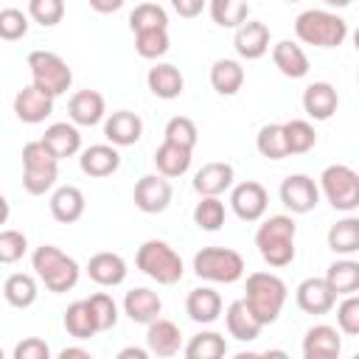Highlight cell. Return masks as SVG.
I'll return each mask as SVG.
<instances>
[{"instance_id": "11", "label": "cell", "mask_w": 359, "mask_h": 359, "mask_svg": "<svg viewBox=\"0 0 359 359\" xmlns=\"http://www.w3.org/2000/svg\"><path fill=\"white\" fill-rule=\"evenodd\" d=\"M171 202V182L160 174H146L137 180L135 185V205L143 210V213H160L165 210Z\"/></svg>"}, {"instance_id": "5", "label": "cell", "mask_w": 359, "mask_h": 359, "mask_svg": "<svg viewBox=\"0 0 359 359\" xmlns=\"http://www.w3.org/2000/svg\"><path fill=\"white\" fill-rule=\"evenodd\" d=\"M244 300L264 325L275 323L283 303H286V283L272 272H252L247 278V297Z\"/></svg>"}, {"instance_id": "49", "label": "cell", "mask_w": 359, "mask_h": 359, "mask_svg": "<svg viewBox=\"0 0 359 359\" xmlns=\"http://www.w3.org/2000/svg\"><path fill=\"white\" fill-rule=\"evenodd\" d=\"M25 247H28V241H25L22 233H17V230H3L0 233V261L3 264L20 261L22 252H25Z\"/></svg>"}, {"instance_id": "20", "label": "cell", "mask_w": 359, "mask_h": 359, "mask_svg": "<svg viewBox=\"0 0 359 359\" xmlns=\"http://www.w3.org/2000/svg\"><path fill=\"white\" fill-rule=\"evenodd\" d=\"M146 345H149V351H151L154 356H174V353L180 351V345H182V334H180L177 323L157 317V320L149 323Z\"/></svg>"}, {"instance_id": "43", "label": "cell", "mask_w": 359, "mask_h": 359, "mask_svg": "<svg viewBox=\"0 0 359 359\" xmlns=\"http://www.w3.org/2000/svg\"><path fill=\"white\" fill-rule=\"evenodd\" d=\"M194 222L202 230H219L224 224V202L219 196H202V202L194 208Z\"/></svg>"}, {"instance_id": "46", "label": "cell", "mask_w": 359, "mask_h": 359, "mask_svg": "<svg viewBox=\"0 0 359 359\" xmlns=\"http://www.w3.org/2000/svg\"><path fill=\"white\" fill-rule=\"evenodd\" d=\"M28 14L34 17V22L50 28V25L62 22V17H65V0H28Z\"/></svg>"}, {"instance_id": "40", "label": "cell", "mask_w": 359, "mask_h": 359, "mask_svg": "<svg viewBox=\"0 0 359 359\" xmlns=\"http://www.w3.org/2000/svg\"><path fill=\"white\" fill-rule=\"evenodd\" d=\"M283 132H286L289 154H306V151H311L314 143H317V132H314V126H311L309 121H300V118L286 121V123H283Z\"/></svg>"}, {"instance_id": "37", "label": "cell", "mask_w": 359, "mask_h": 359, "mask_svg": "<svg viewBox=\"0 0 359 359\" xmlns=\"http://www.w3.org/2000/svg\"><path fill=\"white\" fill-rule=\"evenodd\" d=\"M210 17L222 28H238L250 17L247 0H210Z\"/></svg>"}, {"instance_id": "44", "label": "cell", "mask_w": 359, "mask_h": 359, "mask_svg": "<svg viewBox=\"0 0 359 359\" xmlns=\"http://www.w3.org/2000/svg\"><path fill=\"white\" fill-rule=\"evenodd\" d=\"M196 137H199L196 123H194L191 118H185V115H177V118H171V121L165 123V140H171V143H177V146L194 149V146H196Z\"/></svg>"}, {"instance_id": "57", "label": "cell", "mask_w": 359, "mask_h": 359, "mask_svg": "<svg viewBox=\"0 0 359 359\" xmlns=\"http://www.w3.org/2000/svg\"><path fill=\"white\" fill-rule=\"evenodd\" d=\"M286 3H297V0H286Z\"/></svg>"}, {"instance_id": "34", "label": "cell", "mask_w": 359, "mask_h": 359, "mask_svg": "<svg viewBox=\"0 0 359 359\" xmlns=\"http://www.w3.org/2000/svg\"><path fill=\"white\" fill-rule=\"evenodd\" d=\"M325 280L337 294H356L359 292V261H351V258L334 261L325 272Z\"/></svg>"}, {"instance_id": "19", "label": "cell", "mask_w": 359, "mask_h": 359, "mask_svg": "<svg viewBox=\"0 0 359 359\" xmlns=\"http://www.w3.org/2000/svg\"><path fill=\"white\" fill-rule=\"evenodd\" d=\"M337 104H339V95L328 81H314L303 93V109L314 121H328L337 112Z\"/></svg>"}, {"instance_id": "35", "label": "cell", "mask_w": 359, "mask_h": 359, "mask_svg": "<svg viewBox=\"0 0 359 359\" xmlns=\"http://www.w3.org/2000/svg\"><path fill=\"white\" fill-rule=\"evenodd\" d=\"M328 247L339 255H351V252H359V219L356 216H348V219H339L337 224H331L328 230Z\"/></svg>"}, {"instance_id": "38", "label": "cell", "mask_w": 359, "mask_h": 359, "mask_svg": "<svg viewBox=\"0 0 359 359\" xmlns=\"http://www.w3.org/2000/svg\"><path fill=\"white\" fill-rule=\"evenodd\" d=\"M224 353H227V342L216 331H202V334L191 337V342L185 345L188 359H219Z\"/></svg>"}, {"instance_id": "54", "label": "cell", "mask_w": 359, "mask_h": 359, "mask_svg": "<svg viewBox=\"0 0 359 359\" xmlns=\"http://www.w3.org/2000/svg\"><path fill=\"white\" fill-rule=\"evenodd\" d=\"M73 356H79V359H90V351H84V348H65V351L59 353V359H73Z\"/></svg>"}, {"instance_id": "30", "label": "cell", "mask_w": 359, "mask_h": 359, "mask_svg": "<svg viewBox=\"0 0 359 359\" xmlns=\"http://www.w3.org/2000/svg\"><path fill=\"white\" fill-rule=\"evenodd\" d=\"M146 81H149V90H151L157 98H165V101L177 98V95L182 93V87H185L182 73H180L174 65H165V62H163V65H154V67L149 70Z\"/></svg>"}, {"instance_id": "56", "label": "cell", "mask_w": 359, "mask_h": 359, "mask_svg": "<svg viewBox=\"0 0 359 359\" xmlns=\"http://www.w3.org/2000/svg\"><path fill=\"white\" fill-rule=\"evenodd\" d=\"M353 45H356V50H359V28L353 31Z\"/></svg>"}, {"instance_id": "39", "label": "cell", "mask_w": 359, "mask_h": 359, "mask_svg": "<svg viewBox=\"0 0 359 359\" xmlns=\"http://www.w3.org/2000/svg\"><path fill=\"white\" fill-rule=\"evenodd\" d=\"M255 146L264 157L269 160H283L289 154V146H286V132H283V123H266L261 126L258 137H255Z\"/></svg>"}, {"instance_id": "10", "label": "cell", "mask_w": 359, "mask_h": 359, "mask_svg": "<svg viewBox=\"0 0 359 359\" xmlns=\"http://www.w3.org/2000/svg\"><path fill=\"white\" fill-rule=\"evenodd\" d=\"M280 202L292 210V213H309L317 208L320 202V188L314 185L311 177L306 174H289L280 182Z\"/></svg>"}, {"instance_id": "51", "label": "cell", "mask_w": 359, "mask_h": 359, "mask_svg": "<svg viewBox=\"0 0 359 359\" xmlns=\"http://www.w3.org/2000/svg\"><path fill=\"white\" fill-rule=\"evenodd\" d=\"M171 6H174V11L180 14V17H199L202 14V8H205V0H171Z\"/></svg>"}, {"instance_id": "41", "label": "cell", "mask_w": 359, "mask_h": 359, "mask_svg": "<svg viewBox=\"0 0 359 359\" xmlns=\"http://www.w3.org/2000/svg\"><path fill=\"white\" fill-rule=\"evenodd\" d=\"M129 28L135 34L137 31H149V28H168V14L157 3H140L129 14Z\"/></svg>"}, {"instance_id": "12", "label": "cell", "mask_w": 359, "mask_h": 359, "mask_svg": "<svg viewBox=\"0 0 359 359\" xmlns=\"http://www.w3.org/2000/svg\"><path fill=\"white\" fill-rule=\"evenodd\" d=\"M230 205H233V213L244 222H258L264 213H266V191L261 182H241L233 188L230 194Z\"/></svg>"}, {"instance_id": "16", "label": "cell", "mask_w": 359, "mask_h": 359, "mask_svg": "<svg viewBox=\"0 0 359 359\" xmlns=\"http://www.w3.org/2000/svg\"><path fill=\"white\" fill-rule=\"evenodd\" d=\"M224 323H227V331L230 337H236L238 342H252L258 339L264 323L255 317V311L247 306V300H233L227 306V314H224Z\"/></svg>"}, {"instance_id": "29", "label": "cell", "mask_w": 359, "mask_h": 359, "mask_svg": "<svg viewBox=\"0 0 359 359\" xmlns=\"http://www.w3.org/2000/svg\"><path fill=\"white\" fill-rule=\"evenodd\" d=\"M42 143L48 146V151H50L53 157L65 160V157H73V154L79 151L81 135H79V129H76L73 123H50V126L45 129V135H42Z\"/></svg>"}, {"instance_id": "26", "label": "cell", "mask_w": 359, "mask_h": 359, "mask_svg": "<svg viewBox=\"0 0 359 359\" xmlns=\"http://www.w3.org/2000/svg\"><path fill=\"white\" fill-rule=\"evenodd\" d=\"M70 121L79 126H95L104 118V95L95 90H79L67 104Z\"/></svg>"}, {"instance_id": "7", "label": "cell", "mask_w": 359, "mask_h": 359, "mask_svg": "<svg viewBox=\"0 0 359 359\" xmlns=\"http://www.w3.org/2000/svg\"><path fill=\"white\" fill-rule=\"evenodd\" d=\"M194 272L213 283H236L244 275V258L227 247H202L194 255Z\"/></svg>"}, {"instance_id": "23", "label": "cell", "mask_w": 359, "mask_h": 359, "mask_svg": "<svg viewBox=\"0 0 359 359\" xmlns=\"http://www.w3.org/2000/svg\"><path fill=\"white\" fill-rule=\"evenodd\" d=\"M233 185V165L230 163H205L194 177V191L202 196H219Z\"/></svg>"}, {"instance_id": "36", "label": "cell", "mask_w": 359, "mask_h": 359, "mask_svg": "<svg viewBox=\"0 0 359 359\" xmlns=\"http://www.w3.org/2000/svg\"><path fill=\"white\" fill-rule=\"evenodd\" d=\"M3 294H6V300H8L14 309H28V306L36 300V280H34L31 275L14 272V275L6 278Z\"/></svg>"}, {"instance_id": "6", "label": "cell", "mask_w": 359, "mask_h": 359, "mask_svg": "<svg viewBox=\"0 0 359 359\" xmlns=\"http://www.w3.org/2000/svg\"><path fill=\"white\" fill-rule=\"evenodd\" d=\"M135 264L143 275H149L151 280L163 283V286H171L182 278V258L174 252L171 244L165 241H143L137 247V255H135Z\"/></svg>"}, {"instance_id": "50", "label": "cell", "mask_w": 359, "mask_h": 359, "mask_svg": "<svg viewBox=\"0 0 359 359\" xmlns=\"http://www.w3.org/2000/svg\"><path fill=\"white\" fill-rule=\"evenodd\" d=\"M48 356H50V348L39 337H28L14 348V359H48Z\"/></svg>"}, {"instance_id": "27", "label": "cell", "mask_w": 359, "mask_h": 359, "mask_svg": "<svg viewBox=\"0 0 359 359\" xmlns=\"http://www.w3.org/2000/svg\"><path fill=\"white\" fill-rule=\"evenodd\" d=\"M272 62H275V67L286 79H303L309 73V56H306V50L300 45L289 42V39H280L272 48Z\"/></svg>"}, {"instance_id": "4", "label": "cell", "mask_w": 359, "mask_h": 359, "mask_svg": "<svg viewBox=\"0 0 359 359\" xmlns=\"http://www.w3.org/2000/svg\"><path fill=\"white\" fill-rule=\"evenodd\" d=\"M59 177V157L48 151L42 140H31L22 146V188L34 196H42L56 185Z\"/></svg>"}, {"instance_id": "32", "label": "cell", "mask_w": 359, "mask_h": 359, "mask_svg": "<svg viewBox=\"0 0 359 359\" xmlns=\"http://www.w3.org/2000/svg\"><path fill=\"white\" fill-rule=\"evenodd\" d=\"M210 84L219 95H236L244 84V67L236 59H219L210 67Z\"/></svg>"}, {"instance_id": "53", "label": "cell", "mask_w": 359, "mask_h": 359, "mask_svg": "<svg viewBox=\"0 0 359 359\" xmlns=\"http://www.w3.org/2000/svg\"><path fill=\"white\" fill-rule=\"evenodd\" d=\"M149 353H151V351H143V348H123V351L118 353V359H132V356H135V359H146Z\"/></svg>"}, {"instance_id": "22", "label": "cell", "mask_w": 359, "mask_h": 359, "mask_svg": "<svg viewBox=\"0 0 359 359\" xmlns=\"http://www.w3.org/2000/svg\"><path fill=\"white\" fill-rule=\"evenodd\" d=\"M79 165L87 177H109L118 171L121 165V154L115 146H107V143H98V146H90L84 149V154L79 157Z\"/></svg>"}, {"instance_id": "8", "label": "cell", "mask_w": 359, "mask_h": 359, "mask_svg": "<svg viewBox=\"0 0 359 359\" xmlns=\"http://www.w3.org/2000/svg\"><path fill=\"white\" fill-rule=\"evenodd\" d=\"M320 188L334 210H353L359 208V171L351 165L334 163L320 174Z\"/></svg>"}, {"instance_id": "52", "label": "cell", "mask_w": 359, "mask_h": 359, "mask_svg": "<svg viewBox=\"0 0 359 359\" xmlns=\"http://www.w3.org/2000/svg\"><path fill=\"white\" fill-rule=\"evenodd\" d=\"M90 6L98 11V14H112L123 6V0H90Z\"/></svg>"}, {"instance_id": "28", "label": "cell", "mask_w": 359, "mask_h": 359, "mask_svg": "<svg viewBox=\"0 0 359 359\" xmlns=\"http://www.w3.org/2000/svg\"><path fill=\"white\" fill-rule=\"evenodd\" d=\"M50 213L56 222L62 224H73L81 219L84 213V194L76 188V185H62L53 191L50 196Z\"/></svg>"}, {"instance_id": "9", "label": "cell", "mask_w": 359, "mask_h": 359, "mask_svg": "<svg viewBox=\"0 0 359 359\" xmlns=\"http://www.w3.org/2000/svg\"><path fill=\"white\" fill-rule=\"evenodd\" d=\"M28 67H31V76H34V84L45 93H50L53 98L67 93L70 81H73V73L67 67V62L50 50H31L28 53Z\"/></svg>"}, {"instance_id": "13", "label": "cell", "mask_w": 359, "mask_h": 359, "mask_svg": "<svg viewBox=\"0 0 359 359\" xmlns=\"http://www.w3.org/2000/svg\"><path fill=\"white\" fill-rule=\"evenodd\" d=\"M294 300L306 314H328L337 303V292L328 286L325 278H306L297 286Z\"/></svg>"}, {"instance_id": "2", "label": "cell", "mask_w": 359, "mask_h": 359, "mask_svg": "<svg viewBox=\"0 0 359 359\" xmlns=\"http://www.w3.org/2000/svg\"><path fill=\"white\" fill-rule=\"evenodd\" d=\"M294 34L300 42L314 45V48H339L348 36V22L339 14H331L323 8H309V11L297 14Z\"/></svg>"}, {"instance_id": "45", "label": "cell", "mask_w": 359, "mask_h": 359, "mask_svg": "<svg viewBox=\"0 0 359 359\" xmlns=\"http://www.w3.org/2000/svg\"><path fill=\"white\" fill-rule=\"evenodd\" d=\"M87 303H90V309L95 314L98 331H109L118 323V306H115V300L107 292H95L93 297H87Z\"/></svg>"}, {"instance_id": "17", "label": "cell", "mask_w": 359, "mask_h": 359, "mask_svg": "<svg viewBox=\"0 0 359 359\" xmlns=\"http://www.w3.org/2000/svg\"><path fill=\"white\" fill-rule=\"evenodd\" d=\"M342 351V339L331 325H311L303 337V356L306 359H337Z\"/></svg>"}, {"instance_id": "55", "label": "cell", "mask_w": 359, "mask_h": 359, "mask_svg": "<svg viewBox=\"0 0 359 359\" xmlns=\"http://www.w3.org/2000/svg\"><path fill=\"white\" fill-rule=\"evenodd\" d=\"M325 6H331V8H345V6H351V0H323Z\"/></svg>"}, {"instance_id": "21", "label": "cell", "mask_w": 359, "mask_h": 359, "mask_svg": "<svg viewBox=\"0 0 359 359\" xmlns=\"http://www.w3.org/2000/svg\"><path fill=\"white\" fill-rule=\"evenodd\" d=\"M185 311H188V317H191L194 323L208 325V323L219 320V314H222V297H219V292L210 289V286L191 289V292H188V300H185Z\"/></svg>"}, {"instance_id": "42", "label": "cell", "mask_w": 359, "mask_h": 359, "mask_svg": "<svg viewBox=\"0 0 359 359\" xmlns=\"http://www.w3.org/2000/svg\"><path fill=\"white\" fill-rule=\"evenodd\" d=\"M135 50L143 59H157L168 50V28H149L135 34Z\"/></svg>"}, {"instance_id": "18", "label": "cell", "mask_w": 359, "mask_h": 359, "mask_svg": "<svg viewBox=\"0 0 359 359\" xmlns=\"http://www.w3.org/2000/svg\"><path fill=\"white\" fill-rule=\"evenodd\" d=\"M140 135H143V121L129 109L112 112L104 123V137L112 146H132V143L140 140Z\"/></svg>"}, {"instance_id": "14", "label": "cell", "mask_w": 359, "mask_h": 359, "mask_svg": "<svg viewBox=\"0 0 359 359\" xmlns=\"http://www.w3.org/2000/svg\"><path fill=\"white\" fill-rule=\"evenodd\" d=\"M14 112L22 123H39L53 112V95L39 90L36 84H28L14 98Z\"/></svg>"}, {"instance_id": "15", "label": "cell", "mask_w": 359, "mask_h": 359, "mask_svg": "<svg viewBox=\"0 0 359 359\" xmlns=\"http://www.w3.org/2000/svg\"><path fill=\"white\" fill-rule=\"evenodd\" d=\"M233 45L241 59H261L269 50V28L258 20H247L244 25L236 28Z\"/></svg>"}, {"instance_id": "33", "label": "cell", "mask_w": 359, "mask_h": 359, "mask_svg": "<svg viewBox=\"0 0 359 359\" xmlns=\"http://www.w3.org/2000/svg\"><path fill=\"white\" fill-rule=\"evenodd\" d=\"M65 328L76 339H90L93 334H98V323H95V314H93V309H90L87 300H76V303L67 306V311H65Z\"/></svg>"}, {"instance_id": "47", "label": "cell", "mask_w": 359, "mask_h": 359, "mask_svg": "<svg viewBox=\"0 0 359 359\" xmlns=\"http://www.w3.org/2000/svg\"><path fill=\"white\" fill-rule=\"evenodd\" d=\"M337 325L348 337H359V294H345L337 306Z\"/></svg>"}, {"instance_id": "24", "label": "cell", "mask_w": 359, "mask_h": 359, "mask_svg": "<svg viewBox=\"0 0 359 359\" xmlns=\"http://www.w3.org/2000/svg\"><path fill=\"white\" fill-rule=\"evenodd\" d=\"M87 275L98 286H118L126 278V261L118 252H95L87 264Z\"/></svg>"}, {"instance_id": "25", "label": "cell", "mask_w": 359, "mask_h": 359, "mask_svg": "<svg viewBox=\"0 0 359 359\" xmlns=\"http://www.w3.org/2000/svg\"><path fill=\"white\" fill-rule=\"evenodd\" d=\"M160 309H163L160 297H157L151 289H146V286H137V289L126 292V297H123V311L129 314L132 323L149 325L151 320L160 317Z\"/></svg>"}, {"instance_id": "31", "label": "cell", "mask_w": 359, "mask_h": 359, "mask_svg": "<svg viewBox=\"0 0 359 359\" xmlns=\"http://www.w3.org/2000/svg\"><path fill=\"white\" fill-rule=\"evenodd\" d=\"M191 151L194 149H185V146H177L171 140H163V146L154 151V165H157V171L163 177H180L191 165Z\"/></svg>"}, {"instance_id": "1", "label": "cell", "mask_w": 359, "mask_h": 359, "mask_svg": "<svg viewBox=\"0 0 359 359\" xmlns=\"http://www.w3.org/2000/svg\"><path fill=\"white\" fill-rule=\"evenodd\" d=\"M294 236L297 224L292 216H269L255 233V247L269 266L280 269L294 261Z\"/></svg>"}, {"instance_id": "3", "label": "cell", "mask_w": 359, "mask_h": 359, "mask_svg": "<svg viewBox=\"0 0 359 359\" xmlns=\"http://www.w3.org/2000/svg\"><path fill=\"white\" fill-rule=\"evenodd\" d=\"M31 264H34L39 280L45 283V289H50V292H67L79 283V264L53 244L36 247L31 255Z\"/></svg>"}, {"instance_id": "48", "label": "cell", "mask_w": 359, "mask_h": 359, "mask_svg": "<svg viewBox=\"0 0 359 359\" xmlns=\"http://www.w3.org/2000/svg\"><path fill=\"white\" fill-rule=\"evenodd\" d=\"M25 34H28V17L17 8H3L0 11V36L6 42H14Z\"/></svg>"}]
</instances>
